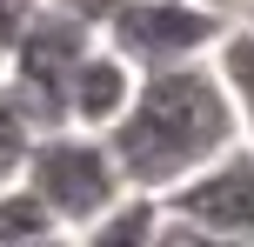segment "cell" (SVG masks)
<instances>
[{
    "instance_id": "10",
    "label": "cell",
    "mask_w": 254,
    "mask_h": 247,
    "mask_svg": "<svg viewBox=\"0 0 254 247\" xmlns=\"http://www.w3.org/2000/svg\"><path fill=\"white\" fill-rule=\"evenodd\" d=\"M34 120H27V107L13 100V87L0 80V187L7 181H20V160H27V147H34Z\"/></svg>"
},
{
    "instance_id": "8",
    "label": "cell",
    "mask_w": 254,
    "mask_h": 247,
    "mask_svg": "<svg viewBox=\"0 0 254 247\" xmlns=\"http://www.w3.org/2000/svg\"><path fill=\"white\" fill-rule=\"evenodd\" d=\"M221 74V87H228V107H234V127H241V141L254 147V27L234 13L228 34H221V47L207 53Z\"/></svg>"
},
{
    "instance_id": "7",
    "label": "cell",
    "mask_w": 254,
    "mask_h": 247,
    "mask_svg": "<svg viewBox=\"0 0 254 247\" xmlns=\"http://www.w3.org/2000/svg\"><path fill=\"white\" fill-rule=\"evenodd\" d=\"M161 234V200L154 194H121L107 214H94L87 227H74V247H154Z\"/></svg>"
},
{
    "instance_id": "3",
    "label": "cell",
    "mask_w": 254,
    "mask_h": 247,
    "mask_svg": "<svg viewBox=\"0 0 254 247\" xmlns=\"http://www.w3.org/2000/svg\"><path fill=\"white\" fill-rule=\"evenodd\" d=\"M20 181L47 200V214L67 227V234L87 227L94 214H107L127 194L114 154H107V141H101V134H80V127L34 134V147H27V160H20Z\"/></svg>"
},
{
    "instance_id": "15",
    "label": "cell",
    "mask_w": 254,
    "mask_h": 247,
    "mask_svg": "<svg viewBox=\"0 0 254 247\" xmlns=\"http://www.w3.org/2000/svg\"><path fill=\"white\" fill-rule=\"evenodd\" d=\"M27 247H74V241H67V234H47V241H27Z\"/></svg>"
},
{
    "instance_id": "2",
    "label": "cell",
    "mask_w": 254,
    "mask_h": 247,
    "mask_svg": "<svg viewBox=\"0 0 254 247\" xmlns=\"http://www.w3.org/2000/svg\"><path fill=\"white\" fill-rule=\"evenodd\" d=\"M228 20L234 13L201 7V0H121V7L94 27V40L114 47L134 74H161V67L207 60V53L221 47V34H228Z\"/></svg>"
},
{
    "instance_id": "5",
    "label": "cell",
    "mask_w": 254,
    "mask_h": 247,
    "mask_svg": "<svg viewBox=\"0 0 254 247\" xmlns=\"http://www.w3.org/2000/svg\"><path fill=\"white\" fill-rule=\"evenodd\" d=\"M161 214L201 227V234L254 241V147L234 141L228 154H214L201 174H188L181 187H167V194H161Z\"/></svg>"
},
{
    "instance_id": "16",
    "label": "cell",
    "mask_w": 254,
    "mask_h": 247,
    "mask_svg": "<svg viewBox=\"0 0 254 247\" xmlns=\"http://www.w3.org/2000/svg\"><path fill=\"white\" fill-rule=\"evenodd\" d=\"M241 20H248V27H254V0H248V7H241Z\"/></svg>"
},
{
    "instance_id": "11",
    "label": "cell",
    "mask_w": 254,
    "mask_h": 247,
    "mask_svg": "<svg viewBox=\"0 0 254 247\" xmlns=\"http://www.w3.org/2000/svg\"><path fill=\"white\" fill-rule=\"evenodd\" d=\"M154 247H254V241L201 234V227H188V221H174V214H161V234H154Z\"/></svg>"
},
{
    "instance_id": "1",
    "label": "cell",
    "mask_w": 254,
    "mask_h": 247,
    "mask_svg": "<svg viewBox=\"0 0 254 247\" xmlns=\"http://www.w3.org/2000/svg\"><path fill=\"white\" fill-rule=\"evenodd\" d=\"M101 141L114 154L127 194L161 200L167 187L201 174L214 154H228L241 141V127H234V107H228V87H221L214 60H194V67L134 74V94H127L121 120Z\"/></svg>"
},
{
    "instance_id": "14",
    "label": "cell",
    "mask_w": 254,
    "mask_h": 247,
    "mask_svg": "<svg viewBox=\"0 0 254 247\" xmlns=\"http://www.w3.org/2000/svg\"><path fill=\"white\" fill-rule=\"evenodd\" d=\"M201 7H221V13H241L248 0H201Z\"/></svg>"
},
{
    "instance_id": "13",
    "label": "cell",
    "mask_w": 254,
    "mask_h": 247,
    "mask_svg": "<svg viewBox=\"0 0 254 247\" xmlns=\"http://www.w3.org/2000/svg\"><path fill=\"white\" fill-rule=\"evenodd\" d=\"M34 13H40V0H0V53L13 47V34H20Z\"/></svg>"
},
{
    "instance_id": "9",
    "label": "cell",
    "mask_w": 254,
    "mask_h": 247,
    "mask_svg": "<svg viewBox=\"0 0 254 247\" xmlns=\"http://www.w3.org/2000/svg\"><path fill=\"white\" fill-rule=\"evenodd\" d=\"M47 234H67V227L47 214V200L27 181H7L0 187V247H27V241H47Z\"/></svg>"
},
{
    "instance_id": "12",
    "label": "cell",
    "mask_w": 254,
    "mask_h": 247,
    "mask_svg": "<svg viewBox=\"0 0 254 247\" xmlns=\"http://www.w3.org/2000/svg\"><path fill=\"white\" fill-rule=\"evenodd\" d=\"M40 7H54V13H67V20H80V27H101L107 13L121 7V0H40Z\"/></svg>"
},
{
    "instance_id": "6",
    "label": "cell",
    "mask_w": 254,
    "mask_h": 247,
    "mask_svg": "<svg viewBox=\"0 0 254 247\" xmlns=\"http://www.w3.org/2000/svg\"><path fill=\"white\" fill-rule=\"evenodd\" d=\"M127 94H134V67H127L114 47L94 40V47L74 60V74H67V107L61 114H67V127H80V134H107L121 120Z\"/></svg>"
},
{
    "instance_id": "4",
    "label": "cell",
    "mask_w": 254,
    "mask_h": 247,
    "mask_svg": "<svg viewBox=\"0 0 254 247\" xmlns=\"http://www.w3.org/2000/svg\"><path fill=\"white\" fill-rule=\"evenodd\" d=\"M94 47V27L67 20V13L40 7L34 20L13 34V47L0 53V80L13 87V100L27 107V120H34L40 134L47 127H67V74H74V60Z\"/></svg>"
}]
</instances>
